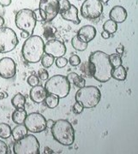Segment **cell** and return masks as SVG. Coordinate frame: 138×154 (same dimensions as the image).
<instances>
[{
	"label": "cell",
	"mask_w": 138,
	"mask_h": 154,
	"mask_svg": "<svg viewBox=\"0 0 138 154\" xmlns=\"http://www.w3.org/2000/svg\"><path fill=\"white\" fill-rule=\"evenodd\" d=\"M89 61L92 62L94 65V75L93 78L99 82H107L111 78L113 70L109 60V55L104 51H96L90 54Z\"/></svg>",
	"instance_id": "1"
},
{
	"label": "cell",
	"mask_w": 138,
	"mask_h": 154,
	"mask_svg": "<svg viewBox=\"0 0 138 154\" xmlns=\"http://www.w3.org/2000/svg\"><path fill=\"white\" fill-rule=\"evenodd\" d=\"M45 43L38 35H31L26 38L22 48V55L28 63H39L44 55Z\"/></svg>",
	"instance_id": "2"
},
{
	"label": "cell",
	"mask_w": 138,
	"mask_h": 154,
	"mask_svg": "<svg viewBox=\"0 0 138 154\" xmlns=\"http://www.w3.org/2000/svg\"><path fill=\"white\" fill-rule=\"evenodd\" d=\"M51 130L54 140L61 145L70 146L75 142V130L69 121L60 119L54 122Z\"/></svg>",
	"instance_id": "3"
},
{
	"label": "cell",
	"mask_w": 138,
	"mask_h": 154,
	"mask_svg": "<svg viewBox=\"0 0 138 154\" xmlns=\"http://www.w3.org/2000/svg\"><path fill=\"white\" fill-rule=\"evenodd\" d=\"M44 88L47 94H53L59 99H64L70 94L71 83L66 76L56 75L46 80Z\"/></svg>",
	"instance_id": "4"
},
{
	"label": "cell",
	"mask_w": 138,
	"mask_h": 154,
	"mask_svg": "<svg viewBox=\"0 0 138 154\" xmlns=\"http://www.w3.org/2000/svg\"><path fill=\"white\" fill-rule=\"evenodd\" d=\"M75 99L76 102L80 103L84 109H91L98 105L101 99V94L99 88L94 86H85L79 88Z\"/></svg>",
	"instance_id": "5"
},
{
	"label": "cell",
	"mask_w": 138,
	"mask_h": 154,
	"mask_svg": "<svg viewBox=\"0 0 138 154\" xmlns=\"http://www.w3.org/2000/svg\"><path fill=\"white\" fill-rule=\"evenodd\" d=\"M36 19L33 11L29 9H22L16 15L15 23L18 29L22 30L29 36L33 35L34 28L36 26Z\"/></svg>",
	"instance_id": "6"
},
{
	"label": "cell",
	"mask_w": 138,
	"mask_h": 154,
	"mask_svg": "<svg viewBox=\"0 0 138 154\" xmlns=\"http://www.w3.org/2000/svg\"><path fill=\"white\" fill-rule=\"evenodd\" d=\"M15 154H39V143L33 134H27L13 145Z\"/></svg>",
	"instance_id": "7"
},
{
	"label": "cell",
	"mask_w": 138,
	"mask_h": 154,
	"mask_svg": "<svg viewBox=\"0 0 138 154\" xmlns=\"http://www.w3.org/2000/svg\"><path fill=\"white\" fill-rule=\"evenodd\" d=\"M19 43L16 32L11 28H0V53L11 52Z\"/></svg>",
	"instance_id": "8"
},
{
	"label": "cell",
	"mask_w": 138,
	"mask_h": 154,
	"mask_svg": "<svg viewBox=\"0 0 138 154\" xmlns=\"http://www.w3.org/2000/svg\"><path fill=\"white\" fill-rule=\"evenodd\" d=\"M80 11L83 17L94 20L99 18L103 13V4L99 0H85Z\"/></svg>",
	"instance_id": "9"
},
{
	"label": "cell",
	"mask_w": 138,
	"mask_h": 154,
	"mask_svg": "<svg viewBox=\"0 0 138 154\" xmlns=\"http://www.w3.org/2000/svg\"><path fill=\"white\" fill-rule=\"evenodd\" d=\"M38 10L43 22H52L59 13L58 0H39Z\"/></svg>",
	"instance_id": "10"
},
{
	"label": "cell",
	"mask_w": 138,
	"mask_h": 154,
	"mask_svg": "<svg viewBox=\"0 0 138 154\" xmlns=\"http://www.w3.org/2000/svg\"><path fill=\"white\" fill-rule=\"evenodd\" d=\"M27 129L33 134L43 132L46 128V120L43 116L38 112H32L27 116L24 121Z\"/></svg>",
	"instance_id": "11"
},
{
	"label": "cell",
	"mask_w": 138,
	"mask_h": 154,
	"mask_svg": "<svg viewBox=\"0 0 138 154\" xmlns=\"http://www.w3.org/2000/svg\"><path fill=\"white\" fill-rule=\"evenodd\" d=\"M44 52L55 58L64 57L66 53V46L64 42L58 39H49L44 45Z\"/></svg>",
	"instance_id": "12"
},
{
	"label": "cell",
	"mask_w": 138,
	"mask_h": 154,
	"mask_svg": "<svg viewBox=\"0 0 138 154\" xmlns=\"http://www.w3.org/2000/svg\"><path fill=\"white\" fill-rule=\"evenodd\" d=\"M17 64L11 57L0 59V76L4 79H11L16 75Z\"/></svg>",
	"instance_id": "13"
},
{
	"label": "cell",
	"mask_w": 138,
	"mask_h": 154,
	"mask_svg": "<svg viewBox=\"0 0 138 154\" xmlns=\"http://www.w3.org/2000/svg\"><path fill=\"white\" fill-rule=\"evenodd\" d=\"M96 33L97 31L94 27L91 25H86L78 30L77 35L81 40L89 44L90 41H92L96 37Z\"/></svg>",
	"instance_id": "14"
},
{
	"label": "cell",
	"mask_w": 138,
	"mask_h": 154,
	"mask_svg": "<svg viewBox=\"0 0 138 154\" xmlns=\"http://www.w3.org/2000/svg\"><path fill=\"white\" fill-rule=\"evenodd\" d=\"M127 11L126 10L120 5L114 6L109 13V17L110 20L115 22L116 23H123L125 22V20L127 19Z\"/></svg>",
	"instance_id": "15"
},
{
	"label": "cell",
	"mask_w": 138,
	"mask_h": 154,
	"mask_svg": "<svg viewBox=\"0 0 138 154\" xmlns=\"http://www.w3.org/2000/svg\"><path fill=\"white\" fill-rule=\"evenodd\" d=\"M29 96L33 102L36 103V104H40L44 101L45 97L47 96V93H46L45 88H43L40 85H38V86L32 88V89L30 90Z\"/></svg>",
	"instance_id": "16"
},
{
	"label": "cell",
	"mask_w": 138,
	"mask_h": 154,
	"mask_svg": "<svg viewBox=\"0 0 138 154\" xmlns=\"http://www.w3.org/2000/svg\"><path fill=\"white\" fill-rule=\"evenodd\" d=\"M62 18L65 21L73 22L76 25H79L81 23V21L78 17V10L75 5H71L70 9L65 11H63L59 13Z\"/></svg>",
	"instance_id": "17"
},
{
	"label": "cell",
	"mask_w": 138,
	"mask_h": 154,
	"mask_svg": "<svg viewBox=\"0 0 138 154\" xmlns=\"http://www.w3.org/2000/svg\"><path fill=\"white\" fill-rule=\"evenodd\" d=\"M80 71L83 75L88 78H92L94 75V65L90 61L83 62L80 64Z\"/></svg>",
	"instance_id": "18"
},
{
	"label": "cell",
	"mask_w": 138,
	"mask_h": 154,
	"mask_svg": "<svg viewBox=\"0 0 138 154\" xmlns=\"http://www.w3.org/2000/svg\"><path fill=\"white\" fill-rule=\"evenodd\" d=\"M66 77L67 79H68V81L70 82V83L74 84V86H76L77 88H82L83 87H85V85H86L85 79L83 76L77 75V73H75V72L70 73L68 75V76Z\"/></svg>",
	"instance_id": "19"
},
{
	"label": "cell",
	"mask_w": 138,
	"mask_h": 154,
	"mask_svg": "<svg viewBox=\"0 0 138 154\" xmlns=\"http://www.w3.org/2000/svg\"><path fill=\"white\" fill-rule=\"evenodd\" d=\"M28 129L25 125L23 124H17L12 130H11V135L13 136V139L15 140H20L22 137H24L25 135L28 134Z\"/></svg>",
	"instance_id": "20"
},
{
	"label": "cell",
	"mask_w": 138,
	"mask_h": 154,
	"mask_svg": "<svg viewBox=\"0 0 138 154\" xmlns=\"http://www.w3.org/2000/svg\"><path fill=\"white\" fill-rule=\"evenodd\" d=\"M27 116V110L25 109H16V110L12 113L11 118L16 124H23Z\"/></svg>",
	"instance_id": "21"
},
{
	"label": "cell",
	"mask_w": 138,
	"mask_h": 154,
	"mask_svg": "<svg viewBox=\"0 0 138 154\" xmlns=\"http://www.w3.org/2000/svg\"><path fill=\"white\" fill-rule=\"evenodd\" d=\"M126 77H127V71L124 66L120 65V66L113 69L112 74H111V78L115 79L117 81H119V82H124V81H125Z\"/></svg>",
	"instance_id": "22"
},
{
	"label": "cell",
	"mask_w": 138,
	"mask_h": 154,
	"mask_svg": "<svg viewBox=\"0 0 138 154\" xmlns=\"http://www.w3.org/2000/svg\"><path fill=\"white\" fill-rule=\"evenodd\" d=\"M26 98L22 94H17L11 99V105L16 109H25Z\"/></svg>",
	"instance_id": "23"
},
{
	"label": "cell",
	"mask_w": 138,
	"mask_h": 154,
	"mask_svg": "<svg viewBox=\"0 0 138 154\" xmlns=\"http://www.w3.org/2000/svg\"><path fill=\"white\" fill-rule=\"evenodd\" d=\"M71 45L73 48L78 51H83L88 48V43L84 42L78 38L77 35H75L71 39Z\"/></svg>",
	"instance_id": "24"
},
{
	"label": "cell",
	"mask_w": 138,
	"mask_h": 154,
	"mask_svg": "<svg viewBox=\"0 0 138 154\" xmlns=\"http://www.w3.org/2000/svg\"><path fill=\"white\" fill-rule=\"evenodd\" d=\"M59 98L56 95H53V94H48L45 99V105L50 108V109H54L56 108L58 104H59Z\"/></svg>",
	"instance_id": "25"
},
{
	"label": "cell",
	"mask_w": 138,
	"mask_h": 154,
	"mask_svg": "<svg viewBox=\"0 0 138 154\" xmlns=\"http://www.w3.org/2000/svg\"><path fill=\"white\" fill-rule=\"evenodd\" d=\"M103 30L110 34L115 33L118 30V23L111 20H108L103 24Z\"/></svg>",
	"instance_id": "26"
},
{
	"label": "cell",
	"mask_w": 138,
	"mask_h": 154,
	"mask_svg": "<svg viewBox=\"0 0 138 154\" xmlns=\"http://www.w3.org/2000/svg\"><path fill=\"white\" fill-rule=\"evenodd\" d=\"M11 128L7 123H0V138L8 139L11 136Z\"/></svg>",
	"instance_id": "27"
},
{
	"label": "cell",
	"mask_w": 138,
	"mask_h": 154,
	"mask_svg": "<svg viewBox=\"0 0 138 154\" xmlns=\"http://www.w3.org/2000/svg\"><path fill=\"white\" fill-rule=\"evenodd\" d=\"M54 59H55L54 57L48 55V54H45V55L42 56L40 62H41L42 66L44 67L45 69H49L50 67L54 63V62H55Z\"/></svg>",
	"instance_id": "28"
},
{
	"label": "cell",
	"mask_w": 138,
	"mask_h": 154,
	"mask_svg": "<svg viewBox=\"0 0 138 154\" xmlns=\"http://www.w3.org/2000/svg\"><path fill=\"white\" fill-rule=\"evenodd\" d=\"M109 60H110L111 64L113 69L122 65L121 55H119L118 53H113V54L109 55Z\"/></svg>",
	"instance_id": "29"
},
{
	"label": "cell",
	"mask_w": 138,
	"mask_h": 154,
	"mask_svg": "<svg viewBox=\"0 0 138 154\" xmlns=\"http://www.w3.org/2000/svg\"><path fill=\"white\" fill-rule=\"evenodd\" d=\"M56 29L54 28H52V27H45L44 29V36L45 38L46 39H52L55 36Z\"/></svg>",
	"instance_id": "30"
},
{
	"label": "cell",
	"mask_w": 138,
	"mask_h": 154,
	"mask_svg": "<svg viewBox=\"0 0 138 154\" xmlns=\"http://www.w3.org/2000/svg\"><path fill=\"white\" fill-rule=\"evenodd\" d=\"M71 4L70 3L69 0H58V8H59V13L65 11L70 9ZM58 13V14H59Z\"/></svg>",
	"instance_id": "31"
},
{
	"label": "cell",
	"mask_w": 138,
	"mask_h": 154,
	"mask_svg": "<svg viewBox=\"0 0 138 154\" xmlns=\"http://www.w3.org/2000/svg\"><path fill=\"white\" fill-rule=\"evenodd\" d=\"M27 82L32 88L35 87V86H38V85H39V78L37 75H32L28 76V78L27 79Z\"/></svg>",
	"instance_id": "32"
},
{
	"label": "cell",
	"mask_w": 138,
	"mask_h": 154,
	"mask_svg": "<svg viewBox=\"0 0 138 154\" xmlns=\"http://www.w3.org/2000/svg\"><path fill=\"white\" fill-rule=\"evenodd\" d=\"M68 63L73 67L79 66V65L81 64V59H80V57H79L77 55H72L71 57L69 58Z\"/></svg>",
	"instance_id": "33"
},
{
	"label": "cell",
	"mask_w": 138,
	"mask_h": 154,
	"mask_svg": "<svg viewBox=\"0 0 138 154\" xmlns=\"http://www.w3.org/2000/svg\"><path fill=\"white\" fill-rule=\"evenodd\" d=\"M55 64L56 66L58 68H64L68 64V59H66L65 57H57V59L55 61Z\"/></svg>",
	"instance_id": "34"
},
{
	"label": "cell",
	"mask_w": 138,
	"mask_h": 154,
	"mask_svg": "<svg viewBox=\"0 0 138 154\" xmlns=\"http://www.w3.org/2000/svg\"><path fill=\"white\" fill-rule=\"evenodd\" d=\"M38 75L39 78L41 81H46L49 77V74L45 69H40L38 71Z\"/></svg>",
	"instance_id": "35"
},
{
	"label": "cell",
	"mask_w": 138,
	"mask_h": 154,
	"mask_svg": "<svg viewBox=\"0 0 138 154\" xmlns=\"http://www.w3.org/2000/svg\"><path fill=\"white\" fill-rule=\"evenodd\" d=\"M83 110H84V107L78 102H76L75 105H73V112L75 114H77V115L81 114L83 111Z\"/></svg>",
	"instance_id": "36"
},
{
	"label": "cell",
	"mask_w": 138,
	"mask_h": 154,
	"mask_svg": "<svg viewBox=\"0 0 138 154\" xmlns=\"http://www.w3.org/2000/svg\"><path fill=\"white\" fill-rule=\"evenodd\" d=\"M8 146L3 140H0V154L8 153Z\"/></svg>",
	"instance_id": "37"
},
{
	"label": "cell",
	"mask_w": 138,
	"mask_h": 154,
	"mask_svg": "<svg viewBox=\"0 0 138 154\" xmlns=\"http://www.w3.org/2000/svg\"><path fill=\"white\" fill-rule=\"evenodd\" d=\"M33 13H34L35 19H36V21H37V22H41V21H43V20H42V17H41V15H40L39 11L38 10V9H37V10H35V11H33Z\"/></svg>",
	"instance_id": "38"
},
{
	"label": "cell",
	"mask_w": 138,
	"mask_h": 154,
	"mask_svg": "<svg viewBox=\"0 0 138 154\" xmlns=\"http://www.w3.org/2000/svg\"><path fill=\"white\" fill-rule=\"evenodd\" d=\"M11 4V0H0V5L3 7H7Z\"/></svg>",
	"instance_id": "39"
},
{
	"label": "cell",
	"mask_w": 138,
	"mask_h": 154,
	"mask_svg": "<svg viewBox=\"0 0 138 154\" xmlns=\"http://www.w3.org/2000/svg\"><path fill=\"white\" fill-rule=\"evenodd\" d=\"M110 33H107V32H105V31H103L102 33H101V37L103 38H105V39H107V38H110Z\"/></svg>",
	"instance_id": "40"
},
{
	"label": "cell",
	"mask_w": 138,
	"mask_h": 154,
	"mask_svg": "<svg viewBox=\"0 0 138 154\" xmlns=\"http://www.w3.org/2000/svg\"><path fill=\"white\" fill-rule=\"evenodd\" d=\"M53 124H54V121H53L52 119H49V120H47V121H46V128H51Z\"/></svg>",
	"instance_id": "41"
},
{
	"label": "cell",
	"mask_w": 138,
	"mask_h": 154,
	"mask_svg": "<svg viewBox=\"0 0 138 154\" xmlns=\"http://www.w3.org/2000/svg\"><path fill=\"white\" fill-rule=\"evenodd\" d=\"M116 51L118 54L122 55V54L124 53V46H119V47H118L116 49Z\"/></svg>",
	"instance_id": "42"
},
{
	"label": "cell",
	"mask_w": 138,
	"mask_h": 154,
	"mask_svg": "<svg viewBox=\"0 0 138 154\" xmlns=\"http://www.w3.org/2000/svg\"><path fill=\"white\" fill-rule=\"evenodd\" d=\"M8 97V94L5 92H0V99H4Z\"/></svg>",
	"instance_id": "43"
},
{
	"label": "cell",
	"mask_w": 138,
	"mask_h": 154,
	"mask_svg": "<svg viewBox=\"0 0 138 154\" xmlns=\"http://www.w3.org/2000/svg\"><path fill=\"white\" fill-rule=\"evenodd\" d=\"M5 24V19L0 16V28H2Z\"/></svg>",
	"instance_id": "44"
},
{
	"label": "cell",
	"mask_w": 138,
	"mask_h": 154,
	"mask_svg": "<svg viewBox=\"0 0 138 154\" xmlns=\"http://www.w3.org/2000/svg\"><path fill=\"white\" fill-rule=\"evenodd\" d=\"M102 4H107L109 2V0H99Z\"/></svg>",
	"instance_id": "45"
},
{
	"label": "cell",
	"mask_w": 138,
	"mask_h": 154,
	"mask_svg": "<svg viewBox=\"0 0 138 154\" xmlns=\"http://www.w3.org/2000/svg\"><path fill=\"white\" fill-rule=\"evenodd\" d=\"M78 1H81V0H78Z\"/></svg>",
	"instance_id": "46"
}]
</instances>
